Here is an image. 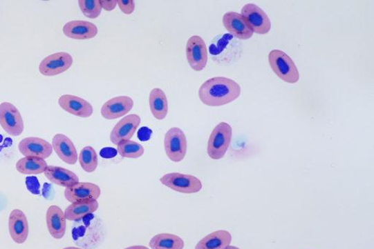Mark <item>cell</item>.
Instances as JSON below:
<instances>
[{
	"instance_id": "obj_1",
	"label": "cell",
	"mask_w": 374,
	"mask_h": 249,
	"mask_svg": "<svg viewBox=\"0 0 374 249\" xmlns=\"http://www.w3.org/2000/svg\"><path fill=\"white\" fill-rule=\"evenodd\" d=\"M240 85L232 79L215 77L209 79L200 88V100L209 107H221L236 101L241 96Z\"/></svg>"
},
{
	"instance_id": "obj_13",
	"label": "cell",
	"mask_w": 374,
	"mask_h": 249,
	"mask_svg": "<svg viewBox=\"0 0 374 249\" xmlns=\"http://www.w3.org/2000/svg\"><path fill=\"white\" fill-rule=\"evenodd\" d=\"M8 229L10 238L18 244L27 241L29 235V223L27 217L20 209H15L10 213Z\"/></svg>"
},
{
	"instance_id": "obj_5",
	"label": "cell",
	"mask_w": 374,
	"mask_h": 249,
	"mask_svg": "<svg viewBox=\"0 0 374 249\" xmlns=\"http://www.w3.org/2000/svg\"><path fill=\"white\" fill-rule=\"evenodd\" d=\"M160 180L163 186L180 193L194 194L203 188L201 181L189 175L170 173L164 175Z\"/></svg>"
},
{
	"instance_id": "obj_10",
	"label": "cell",
	"mask_w": 374,
	"mask_h": 249,
	"mask_svg": "<svg viewBox=\"0 0 374 249\" xmlns=\"http://www.w3.org/2000/svg\"><path fill=\"white\" fill-rule=\"evenodd\" d=\"M101 190L95 183L78 182L64 190V198L71 203L97 200Z\"/></svg>"
},
{
	"instance_id": "obj_22",
	"label": "cell",
	"mask_w": 374,
	"mask_h": 249,
	"mask_svg": "<svg viewBox=\"0 0 374 249\" xmlns=\"http://www.w3.org/2000/svg\"><path fill=\"white\" fill-rule=\"evenodd\" d=\"M99 208L97 200L73 203L64 211L66 219L80 221L88 215L95 213Z\"/></svg>"
},
{
	"instance_id": "obj_14",
	"label": "cell",
	"mask_w": 374,
	"mask_h": 249,
	"mask_svg": "<svg viewBox=\"0 0 374 249\" xmlns=\"http://www.w3.org/2000/svg\"><path fill=\"white\" fill-rule=\"evenodd\" d=\"M133 107L134 101L130 97H117L102 105L101 114L106 120L118 119L130 112Z\"/></svg>"
},
{
	"instance_id": "obj_4",
	"label": "cell",
	"mask_w": 374,
	"mask_h": 249,
	"mask_svg": "<svg viewBox=\"0 0 374 249\" xmlns=\"http://www.w3.org/2000/svg\"><path fill=\"white\" fill-rule=\"evenodd\" d=\"M187 141L184 131L174 127L165 136V150L167 157L174 162L179 163L185 159L187 155Z\"/></svg>"
},
{
	"instance_id": "obj_16",
	"label": "cell",
	"mask_w": 374,
	"mask_h": 249,
	"mask_svg": "<svg viewBox=\"0 0 374 249\" xmlns=\"http://www.w3.org/2000/svg\"><path fill=\"white\" fill-rule=\"evenodd\" d=\"M64 212L57 206H50L47 210L46 221L48 232L57 240L62 239L66 232L67 223Z\"/></svg>"
},
{
	"instance_id": "obj_21",
	"label": "cell",
	"mask_w": 374,
	"mask_h": 249,
	"mask_svg": "<svg viewBox=\"0 0 374 249\" xmlns=\"http://www.w3.org/2000/svg\"><path fill=\"white\" fill-rule=\"evenodd\" d=\"M232 242L231 234L224 230L206 235L196 245L195 249H225Z\"/></svg>"
},
{
	"instance_id": "obj_18",
	"label": "cell",
	"mask_w": 374,
	"mask_h": 249,
	"mask_svg": "<svg viewBox=\"0 0 374 249\" xmlns=\"http://www.w3.org/2000/svg\"><path fill=\"white\" fill-rule=\"evenodd\" d=\"M223 22L227 31L242 41H247L254 34L239 12L233 11L226 12Z\"/></svg>"
},
{
	"instance_id": "obj_32",
	"label": "cell",
	"mask_w": 374,
	"mask_h": 249,
	"mask_svg": "<svg viewBox=\"0 0 374 249\" xmlns=\"http://www.w3.org/2000/svg\"><path fill=\"white\" fill-rule=\"evenodd\" d=\"M225 249H240V248L236 246L230 245Z\"/></svg>"
},
{
	"instance_id": "obj_12",
	"label": "cell",
	"mask_w": 374,
	"mask_h": 249,
	"mask_svg": "<svg viewBox=\"0 0 374 249\" xmlns=\"http://www.w3.org/2000/svg\"><path fill=\"white\" fill-rule=\"evenodd\" d=\"M19 150L25 157H35L46 160L53 152L51 144L39 137H27L19 143Z\"/></svg>"
},
{
	"instance_id": "obj_31",
	"label": "cell",
	"mask_w": 374,
	"mask_h": 249,
	"mask_svg": "<svg viewBox=\"0 0 374 249\" xmlns=\"http://www.w3.org/2000/svg\"><path fill=\"white\" fill-rule=\"evenodd\" d=\"M124 249H149V248L144 246H132L130 247H127Z\"/></svg>"
},
{
	"instance_id": "obj_23",
	"label": "cell",
	"mask_w": 374,
	"mask_h": 249,
	"mask_svg": "<svg viewBox=\"0 0 374 249\" xmlns=\"http://www.w3.org/2000/svg\"><path fill=\"white\" fill-rule=\"evenodd\" d=\"M151 112L158 121H162L169 113V101L165 92L158 88L151 90L149 94Z\"/></svg>"
},
{
	"instance_id": "obj_15",
	"label": "cell",
	"mask_w": 374,
	"mask_h": 249,
	"mask_svg": "<svg viewBox=\"0 0 374 249\" xmlns=\"http://www.w3.org/2000/svg\"><path fill=\"white\" fill-rule=\"evenodd\" d=\"M58 103L63 110L77 117L87 118L93 114L92 104L79 97L62 95L59 97Z\"/></svg>"
},
{
	"instance_id": "obj_6",
	"label": "cell",
	"mask_w": 374,
	"mask_h": 249,
	"mask_svg": "<svg viewBox=\"0 0 374 249\" xmlns=\"http://www.w3.org/2000/svg\"><path fill=\"white\" fill-rule=\"evenodd\" d=\"M241 15L253 33L266 34L272 30V23L265 12L255 4L245 5Z\"/></svg>"
},
{
	"instance_id": "obj_8",
	"label": "cell",
	"mask_w": 374,
	"mask_h": 249,
	"mask_svg": "<svg viewBox=\"0 0 374 249\" xmlns=\"http://www.w3.org/2000/svg\"><path fill=\"white\" fill-rule=\"evenodd\" d=\"M186 56L193 70L200 72L205 69L208 63V50L201 37L195 35L188 39Z\"/></svg>"
},
{
	"instance_id": "obj_19",
	"label": "cell",
	"mask_w": 374,
	"mask_h": 249,
	"mask_svg": "<svg viewBox=\"0 0 374 249\" xmlns=\"http://www.w3.org/2000/svg\"><path fill=\"white\" fill-rule=\"evenodd\" d=\"M53 150L60 160L68 165H75L79 160L78 152L72 140L66 135L58 134L53 139Z\"/></svg>"
},
{
	"instance_id": "obj_25",
	"label": "cell",
	"mask_w": 374,
	"mask_h": 249,
	"mask_svg": "<svg viewBox=\"0 0 374 249\" xmlns=\"http://www.w3.org/2000/svg\"><path fill=\"white\" fill-rule=\"evenodd\" d=\"M149 246L151 249H184L185 241L176 235L161 233L153 236Z\"/></svg>"
},
{
	"instance_id": "obj_26",
	"label": "cell",
	"mask_w": 374,
	"mask_h": 249,
	"mask_svg": "<svg viewBox=\"0 0 374 249\" xmlns=\"http://www.w3.org/2000/svg\"><path fill=\"white\" fill-rule=\"evenodd\" d=\"M118 152L122 157L135 159L143 156L145 150L140 143L134 141L127 140L118 144Z\"/></svg>"
},
{
	"instance_id": "obj_30",
	"label": "cell",
	"mask_w": 374,
	"mask_h": 249,
	"mask_svg": "<svg viewBox=\"0 0 374 249\" xmlns=\"http://www.w3.org/2000/svg\"><path fill=\"white\" fill-rule=\"evenodd\" d=\"M102 9L112 11L118 6V0H100Z\"/></svg>"
},
{
	"instance_id": "obj_28",
	"label": "cell",
	"mask_w": 374,
	"mask_h": 249,
	"mask_svg": "<svg viewBox=\"0 0 374 249\" xmlns=\"http://www.w3.org/2000/svg\"><path fill=\"white\" fill-rule=\"evenodd\" d=\"M78 3L83 14L88 19H95L101 14L100 0H80Z\"/></svg>"
},
{
	"instance_id": "obj_24",
	"label": "cell",
	"mask_w": 374,
	"mask_h": 249,
	"mask_svg": "<svg viewBox=\"0 0 374 249\" xmlns=\"http://www.w3.org/2000/svg\"><path fill=\"white\" fill-rule=\"evenodd\" d=\"M48 167L45 160L35 157H24L16 164L17 172L22 175H36L46 172Z\"/></svg>"
},
{
	"instance_id": "obj_33",
	"label": "cell",
	"mask_w": 374,
	"mask_h": 249,
	"mask_svg": "<svg viewBox=\"0 0 374 249\" xmlns=\"http://www.w3.org/2000/svg\"><path fill=\"white\" fill-rule=\"evenodd\" d=\"M62 249H82V248H78V247H66V248H64Z\"/></svg>"
},
{
	"instance_id": "obj_9",
	"label": "cell",
	"mask_w": 374,
	"mask_h": 249,
	"mask_svg": "<svg viewBox=\"0 0 374 249\" xmlns=\"http://www.w3.org/2000/svg\"><path fill=\"white\" fill-rule=\"evenodd\" d=\"M73 63L68 52H59L46 57L39 65V72L47 77H53L68 71Z\"/></svg>"
},
{
	"instance_id": "obj_27",
	"label": "cell",
	"mask_w": 374,
	"mask_h": 249,
	"mask_svg": "<svg viewBox=\"0 0 374 249\" xmlns=\"http://www.w3.org/2000/svg\"><path fill=\"white\" fill-rule=\"evenodd\" d=\"M80 163L86 173H93L98 166V157L93 147H85L80 155Z\"/></svg>"
},
{
	"instance_id": "obj_2",
	"label": "cell",
	"mask_w": 374,
	"mask_h": 249,
	"mask_svg": "<svg viewBox=\"0 0 374 249\" xmlns=\"http://www.w3.org/2000/svg\"><path fill=\"white\" fill-rule=\"evenodd\" d=\"M268 60L270 67L281 81L290 84L299 81V69L286 52L273 50L269 52Z\"/></svg>"
},
{
	"instance_id": "obj_29",
	"label": "cell",
	"mask_w": 374,
	"mask_h": 249,
	"mask_svg": "<svg viewBox=\"0 0 374 249\" xmlns=\"http://www.w3.org/2000/svg\"><path fill=\"white\" fill-rule=\"evenodd\" d=\"M118 6L126 15H131L135 9L134 0H118Z\"/></svg>"
},
{
	"instance_id": "obj_20",
	"label": "cell",
	"mask_w": 374,
	"mask_h": 249,
	"mask_svg": "<svg viewBox=\"0 0 374 249\" xmlns=\"http://www.w3.org/2000/svg\"><path fill=\"white\" fill-rule=\"evenodd\" d=\"M45 177L55 185L69 188L80 182V178L71 170L55 166H48Z\"/></svg>"
},
{
	"instance_id": "obj_7",
	"label": "cell",
	"mask_w": 374,
	"mask_h": 249,
	"mask_svg": "<svg viewBox=\"0 0 374 249\" xmlns=\"http://www.w3.org/2000/svg\"><path fill=\"white\" fill-rule=\"evenodd\" d=\"M0 126L12 137L22 135L24 124L19 110L10 102L0 103Z\"/></svg>"
},
{
	"instance_id": "obj_3",
	"label": "cell",
	"mask_w": 374,
	"mask_h": 249,
	"mask_svg": "<svg viewBox=\"0 0 374 249\" xmlns=\"http://www.w3.org/2000/svg\"><path fill=\"white\" fill-rule=\"evenodd\" d=\"M233 135V128L227 123L218 124L212 131L208 142L207 152L213 160H221L225 155Z\"/></svg>"
},
{
	"instance_id": "obj_17",
	"label": "cell",
	"mask_w": 374,
	"mask_h": 249,
	"mask_svg": "<svg viewBox=\"0 0 374 249\" xmlns=\"http://www.w3.org/2000/svg\"><path fill=\"white\" fill-rule=\"evenodd\" d=\"M66 37L84 41L95 37L98 33L97 26L86 21H71L64 24L62 29Z\"/></svg>"
},
{
	"instance_id": "obj_11",
	"label": "cell",
	"mask_w": 374,
	"mask_h": 249,
	"mask_svg": "<svg viewBox=\"0 0 374 249\" xmlns=\"http://www.w3.org/2000/svg\"><path fill=\"white\" fill-rule=\"evenodd\" d=\"M140 122V117L138 114H132L125 116L113 128L110 135L111 141L115 146H118L123 141L131 140Z\"/></svg>"
}]
</instances>
